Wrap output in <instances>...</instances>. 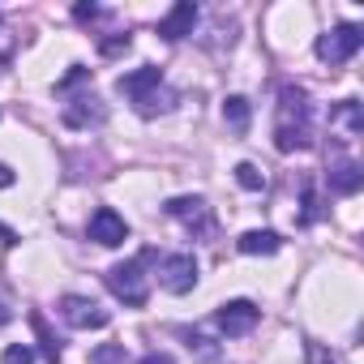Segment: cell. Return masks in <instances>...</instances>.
I'll use <instances>...</instances> for the list:
<instances>
[{
    "label": "cell",
    "mask_w": 364,
    "mask_h": 364,
    "mask_svg": "<svg viewBox=\"0 0 364 364\" xmlns=\"http://www.w3.org/2000/svg\"><path fill=\"white\" fill-rule=\"evenodd\" d=\"M90 364H124V343H103L90 351Z\"/></svg>",
    "instance_id": "cell-17"
},
{
    "label": "cell",
    "mask_w": 364,
    "mask_h": 364,
    "mask_svg": "<svg viewBox=\"0 0 364 364\" xmlns=\"http://www.w3.org/2000/svg\"><path fill=\"white\" fill-rule=\"evenodd\" d=\"M99 14H103L99 5H77V9H73V18H77V22H90V18H99Z\"/></svg>",
    "instance_id": "cell-23"
},
{
    "label": "cell",
    "mask_w": 364,
    "mask_h": 364,
    "mask_svg": "<svg viewBox=\"0 0 364 364\" xmlns=\"http://www.w3.org/2000/svg\"><path fill=\"white\" fill-rule=\"evenodd\" d=\"M313 107H309V95L300 86H283L279 90V129H274V146L283 154L291 150H304L313 141Z\"/></svg>",
    "instance_id": "cell-1"
},
{
    "label": "cell",
    "mask_w": 364,
    "mask_h": 364,
    "mask_svg": "<svg viewBox=\"0 0 364 364\" xmlns=\"http://www.w3.org/2000/svg\"><path fill=\"white\" fill-rule=\"evenodd\" d=\"M159 283L171 291V296H185L198 287V257L193 253H171L159 262Z\"/></svg>",
    "instance_id": "cell-5"
},
{
    "label": "cell",
    "mask_w": 364,
    "mask_h": 364,
    "mask_svg": "<svg viewBox=\"0 0 364 364\" xmlns=\"http://www.w3.org/2000/svg\"><path fill=\"white\" fill-rule=\"evenodd\" d=\"M360 43H364V31H360V26H334V31H326V35L317 39V56H321L330 69H338V65H347V60L360 52Z\"/></svg>",
    "instance_id": "cell-4"
},
{
    "label": "cell",
    "mask_w": 364,
    "mask_h": 364,
    "mask_svg": "<svg viewBox=\"0 0 364 364\" xmlns=\"http://www.w3.org/2000/svg\"><path fill=\"white\" fill-rule=\"evenodd\" d=\"M31 321H35V330H39V338H43V351H48V360H52V364H56V360H60V343H56V338H52V330H48V321H43V317H39V313H35V317H31Z\"/></svg>",
    "instance_id": "cell-19"
},
{
    "label": "cell",
    "mask_w": 364,
    "mask_h": 364,
    "mask_svg": "<svg viewBox=\"0 0 364 364\" xmlns=\"http://www.w3.org/2000/svg\"><path fill=\"white\" fill-rule=\"evenodd\" d=\"M137 364H176V360H171V355H163V351H150V355H141Z\"/></svg>",
    "instance_id": "cell-24"
},
{
    "label": "cell",
    "mask_w": 364,
    "mask_h": 364,
    "mask_svg": "<svg viewBox=\"0 0 364 364\" xmlns=\"http://www.w3.org/2000/svg\"><path fill=\"white\" fill-rule=\"evenodd\" d=\"M223 120H228V129H232V133H249V120H253V103H249L245 95H232V99L223 103Z\"/></svg>",
    "instance_id": "cell-14"
},
{
    "label": "cell",
    "mask_w": 364,
    "mask_h": 364,
    "mask_svg": "<svg viewBox=\"0 0 364 364\" xmlns=\"http://www.w3.org/2000/svg\"><path fill=\"white\" fill-rule=\"evenodd\" d=\"M150 262H154V249H141L137 257H129V262H120V266L107 270V287H112L124 304H133V309H141L146 296H150V274H146Z\"/></svg>",
    "instance_id": "cell-3"
},
{
    "label": "cell",
    "mask_w": 364,
    "mask_h": 364,
    "mask_svg": "<svg viewBox=\"0 0 364 364\" xmlns=\"http://www.w3.org/2000/svg\"><path fill=\"white\" fill-rule=\"evenodd\" d=\"M90 240H95V245L116 249V245H124V240H129V223H124L112 206H99V210L90 215Z\"/></svg>",
    "instance_id": "cell-8"
},
{
    "label": "cell",
    "mask_w": 364,
    "mask_h": 364,
    "mask_svg": "<svg viewBox=\"0 0 364 364\" xmlns=\"http://www.w3.org/2000/svg\"><path fill=\"white\" fill-rule=\"evenodd\" d=\"M236 180H240V189H249V193H262L266 189V171L257 163H240L236 167Z\"/></svg>",
    "instance_id": "cell-16"
},
{
    "label": "cell",
    "mask_w": 364,
    "mask_h": 364,
    "mask_svg": "<svg viewBox=\"0 0 364 364\" xmlns=\"http://www.w3.org/2000/svg\"><path fill=\"white\" fill-rule=\"evenodd\" d=\"M360 185H364V171H360V163H355V159H338V163L330 167V189H334V193L351 198Z\"/></svg>",
    "instance_id": "cell-12"
},
{
    "label": "cell",
    "mask_w": 364,
    "mask_h": 364,
    "mask_svg": "<svg viewBox=\"0 0 364 364\" xmlns=\"http://www.w3.org/2000/svg\"><path fill=\"white\" fill-rule=\"evenodd\" d=\"M14 321V309H5V300H0V326H9Z\"/></svg>",
    "instance_id": "cell-26"
},
{
    "label": "cell",
    "mask_w": 364,
    "mask_h": 364,
    "mask_svg": "<svg viewBox=\"0 0 364 364\" xmlns=\"http://www.w3.org/2000/svg\"><path fill=\"white\" fill-rule=\"evenodd\" d=\"M14 180H18V176H14L5 163H0V189H14Z\"/></svg>",
    "instance_id": "cell-25"
},
{
    "label": "cell",
    "mask_w": 364,
    "mask_h": 364,
    "mask_svg": "<svg viewBox=\"0 0 364 364\" xmlns=\"http://www.w3.org/2000/svg\"><path fill=\"white\" fill-rule=\"evenodd\" d=\"M167 215H171V219H185V223L198 228L202 236L215 228V223H210V210H206L202 198H171V202H167Z\"/></svg>",
    "instance_id": "cell-11"
},
{
    "label": "cell",
    "mask_w": 364,
    "mask_h": 364,
    "mask_svg": "<svg viewBox=\"0 0 364 364\" xmlns=\"http://www.w3.org/2000/svg\"><path fill=\"white\" fill-rule=\"evenodd\" d=\"M116 90H120V95H129V99H133V107H137L141 116L171 112V103H176V95L163 86V73H159L154 65H141V69L124 73V77L116 82Z\"/></svg>",
    "instance_id": "cell-2"
},
{
    "label": "cell",
    "mask_w": 364,
    "mask_h": 364,
    "mask_svg": "<svg viewBox=\"0 0 364 364\" xmlns=\"http://www.w3.org/2000/svg\"><path fill=\"white\" fill-rule=\"evenodd\" d=\"M257 317H262V309H257L253 300H228V304L215 313V321H219V330H223L228 338H240V334H249V330L257 326Z\"/></svg>",
    "instance_id": "cell-7"
},
{
    "label": "cell",
    "mask_w": 364,
    "mask_h": 364,
    "mask_svg": "<svg viewBox=\"0 0 364 364\" xmlns=\"http://www.w3.org/2000/svg\"><path fill=\"white\" fill-rule=\"evenodd\" d=\"M309 364H347L338 351H330V347H321V343H309Z\"/></svg>",
    "instance_id": "cell-20"
},
{
    "label": "cell",
    "mask_w": 364,
    "mask_h": 364,
    "mask_svg": "<svg viewBox=\"0 0 364 364\" xmlns=\"http://www.w3.org/2000/svg\"><path fill=\"white\" fill-rule=\"evenodd\" d=\"M5 364H35V347H26V343L5 347Z\"/></svg>",
    "instance_id": "cell-21"
},
{
    "label": "cell",
    "mask_w": 364,
    "mask_h": 364,
    "mask_svg": "<svg viewBox=\"0 0 364 364\" xmlns=\"http://www.w3.org/2000/svg\"><path fill=\"white\" fill-rule=\"evenodd\" d=\"M60 317H65L73 330H103V326H107V309H99V304L86 300V296H60Z\"/></svg>",
    "instance_id": "cell-6"
},
{
    "label": "cell",
    "mask_w": 364,
    "mask_h": 364,
    "mask_svg": "<svg viewBox=\"0 0 364 364\" xmlns=\"http://www.w3.org/2000/svg\"><path fill=\"white\" fill-rule=\"evenodd\" d=\"M0 240H5V245H14V240H18V236H14V232H9V228H0Z\"/></svg>",
    "instance_id": "cell-27"
},
{
    "label": "cell",
    "mask_w": 364,
    "mask_h": 364,
    "mask_svg": "<svg viewBox=\"0 0 364 364\" xmlns=\"http://www.w3.org/2000/svg\"><path fill=\"white\" fill-rule=\"evenodd\" d=\"M107 120V107L95 99V95H77L65 103V124L69 129H90V124H103Z\"/></svg>",
    "instance_id": "cell-10"
},
{
    "label": "cell",
    "mask_w": 364,
    "mask_h": 364,
    "mask_svg": "<svg viewBox=\"0 0 364 364\" xmlns=\"http://www.w3.org/2000/svg\"><path fill=\"white\" fill-rule=\"evenodd\" d=\"M82 82H90V69H86V65H73V69L56 82V95H69V90H73V86H82Z\"/></svg>",
    "instance_id": "cell-18"
},
{
    "label": "cell",
    "mask_w": 364,
    "mask_h": 364,
    "mask_svg": "<svg viewBox=\"0 0 364 364\" xmlns=\"http://www.w3.org/2000/svg\"><path fill=\"white\" fill-rule=\"evenodd\" d=\"M193 22H198V5H193V0H176L171 14L159 22V35H163L167 43H176V39L193 35Z\"/></svg>",
    "instance_id": "cell-9"
},
{
    "label": "cell",
    "mask_w": 364,
    "mask_h": 364,
    "mask_svg": "<svg viewBox=\"0 0 364 364\" xmlns=\"http://www.w3.org/2000/svg\"><path fill=\"white\" fill-rule=\"evenodd\" d=\"M129 43H133L129 35H112V39H99V52L103 56H120V52H129Z\"/></svg>",
    "instance_id": "cell-22"
},
{
    "label": "cell",
    "mask_w": 364,
    "mask_h": 364,
    "mask_svg": "<svg viewBox=\"0 0 364 364\" xmlns=\"http://www.w3.org/2000/svg\"><path fill=\"white\" fill-rule=\"evenodd\" d=\"M279 245H283V240H279L274 232H266V228H253V232H245V236L236 240V249L249 253V257H262V253L270 257V253H279Z\"/></svg>",
    "instance_id": "cell-13"
},
{
    "label": "cell",
    "mask_w": 364,
    "mask_h": 364,
    "mask_svg": "<svg viewBox=\"0 0 364 364\" xmlns=\"http://www.w3.org/2000/svg\"><path fill=\"white\" fill-rule=\"evenodd\" d=\"M334 120H338L351 137H360V133H364V116H360V103H355V99H343V103L334 107Z\"/></svg>",
    "instance_id": "cell-15"
}]
</instances>
